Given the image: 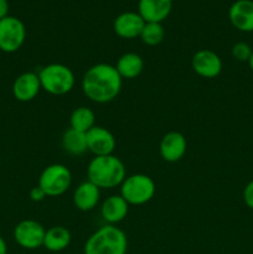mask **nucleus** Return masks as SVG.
<instances>
[{"label": "nucleus", "instance_id": "1", "mask_svg": "<svg viewBox=\"0 0 253 254\" xmlns=\"http://www.w3.org/2000/svg\"><path fill=\"white\" fill-rule=\"evenodd\" d=\"M82 91L89 101L104 104L114 101L123 86V78L116 66L97 64L89 67L82 77Z\"/></svg>", "mask_w": 253, "mask_h": 254}, {"label": "nucleus", "instance_id": "2", "mask_svg": "<svg viewBox=\"0 0 253 254\" xmlns=\"http://www.w3.org/2000/svg\"><path fill=\"white\" fill-rule=\"evenodd\" d=\"M87 178L101 190H109L122 185L126 178V169L123 161L113 154L94 156L87 168Z\"/></svg>", "mask_w": 253, "mask_h": 254}, {"label": "nucleus", "instance_id": "3", "mask_svg": "<svg viewBox=\"0 0 253 254\" xmlns=\"http://www.w3.org/2000/svg\"><path fill=\"white\" fill-rule=\"evenodd\" d=\"M128 237L114 225H104L84 243V254H126Z\"/></svg>", "mask_w": 253, "mask_h": 254}, {"label": "nucleus", "instance_id": "4", "mask_svg": "<svg viewBox=\"0 0 253 254\" xmlns=\"http://www.w3.org/2000/svg\"><path fill=\"white\" fill-rule=\"evenodd\" d=\"M41 88L52 96H64L73 89L76 77L68 66L62 64H50L40 69Z\"/></svg>", "mask_w": 253, "mask_h": 254}, {"label": "nucleus", "instance_id": "5", "mask_svg": "<svg viewBox=\"0 0 253 254\" xmlns=\"http://www.w3.org/2000/svg\"><path fill=\"white\" fill-rule=\"evenodd\" d=\"M156 192L155 181L145 174H133L124 179L119 195L128 205L141 206L153 200Z\"/></svg>", "mask_w": 253, "mask_h": 254}, {"label": "nucleus", "instance_id": "6", "mask_svg": "<svg viewBox=\"0 0 253 254\" xmlns=\"http://www.w3.org/2000/svg\"><path fill=\"white\" fill-rule=\"evenodd\" d=\"M72 184V174L63 164H51L40 174L39 186L47 197H59L63 195Z\"/></svg>", "mask_w": 253, "mask_h": 254}, {"label": "nucleus", "instance_id": "7", "mask_svg": "<svg viewBox=\"0 0 253 254\" xmlns=\"http://www.w3.org/2000/svg\"><path fill=\"white\" fill-rule=\"evenodd\" d=\"M26 40V27L16 16L7 15L0 20V51L14 54L19 51Z\"/></svg>", "mask_w": 253, "mask_h": 254}, {"label": "nucleus", "instance_id": "8", "mask_svg": "<svg viewBox=\"0 0 253 254\" xmlns=\"http://www.w3.org/2000/svg\"><path fill=\"white\" fill-rule=\"evenodd\" d=\"M44 226L35 220H24L14 228V240L24 250H37L44 247L45 240Z\"/></svg>", "mask_w": 253, "mask_h": 254}, {"label": "nucleus", "instance_id": "9", "mask_svg": "<svg viewBox=\"0 0 253 254\" xmlns=\"http://www.w3.org/2000/svg\"><path fill=\"white\" fill-rule=\"evenodd\" d=\"M191 66L202 78H216L222 71V60L216 52L211 50H198L191 60Z\"/></svg>", "mask_w": 253, "mask_h": 254}, {"label": "nucleus", "instance_id": "10", "mask_svg": "<svg viewBox=\"0 0 253 254\" xmlns=\"http://www.w3.org/2000/svg\"><path fill=\"white\" fill-rule=\"evenodd\" d=\"M87 146L94 156L112 155L117 146V141L112 131L101 126H94L86 133Z\"/></svg>", "mask_w": 253, "mask_h": 254}, {"label": "nucleus", "instance_id": "11", "mask_svg": "<svg viewBox=\"0 0 253 254\" xmlns=\"http://www.w3.org/2000/svg\"><path fill=\"white\" fill-rule=\"evenodd\" d=\"M41 89L39 74L34 71H27L15 78L12 83V96L16 101L26 103L34 101Z\"/></svg>", "mask_w": 253, "mask_h": 254}, {"label": "nucleus", "instance_id": "12", "mask_svg": "<svg viewBox=\"0 0 253 254\" xmlns=\"http://www.w3.org/2000/svg\"><path fill=\"white\" fill-rule=\"evenodd\" d=\"M188 141L180 131L171 130L161 138L159 151L160 156L168 163H178L185 156Z\"/></svg>", "mask_w": 253, "mask_h": 254}, {"label": "nucleus", "instance_id": "13", "mask_svg": "<svg viewBox=\"0 0 253 254\" xmlns=\"http://www.w3.org/2000/svg\"><path fill=\"white\" fill-rule=\"evenodd\" d=\"M145 21L134 11H126L119 14L113 21V30L119 37L126 40L140 37Z\"/></svg>", "mask_w": 253, "mask_h": 254}, {"label": "nucleus", "instance_id": "14", "mask_svg": "<svg viewBox=\"0 0 253 254\" xmlns=\"http://www.w3.org/2000/svg\"><path fill=\"white\" fill-rule=\"evenodd\" d=\"M233 27L242 32L253 31V0H236L228 10Z\"/></svg>", "mask_w": 253, "mask_h": 254}, {"label": "nucleus", "instance_id": "15", "mask_svg": "<svg viewBox=\"0 0 253 254\" xmlns=\"http://www.w3.org/2000/svg\"><path fill=\"white\" fill-rule=\"evenodd\" d=\"M173 10V0H139L138 14L145 22H163Z\"/></svg>", "mask_w": 253, "mask_h": 254}, {"label": "nucleus", "instance_id": "16", "mask_svg": "<svg viewBox=\"0 0 253 254\" xmlns=\"http://www.w3.org/2000/svg\"><path fill=\"white\" fill-rule=\"evenodd\" d=\"M101 198V189L91 181L81 183L73 192V205L82 212H89L97 207Z\"/></svg>", "mask_w": 253, "mask_h": 254}, {"label": "nucleus", "instance_id": "17", "mask_svg": "<svg viewBox=\"0 0 253 254\" xmlns=\"http://www.w3.org/2000/svg\"><path fill=\"white\" fill-rule=\"evenodd\" d=\"M128 212V202L121 195L109 196L101 206V216L107 225H118L126 217Z\"/></svg>", "mask_w": 253, "mask_h": 254}, {"label": "nucleus", "instance_id": "18", "mask_svg": "<svg viewBox=\"0 0 253 254\" xmlns=\"http://www.w3.org/2000/svg\"><path fill=\"white\" fill-rule=\"evenodd\" d=\"M116 68L123 79H134L143 72L144 60L135 52H126L119 57Z\"/></svg>", "mask_w": 253, "mask_h": 254}, {"label": "nucleus", "instance_id": "19", "mask_svg": "<svg viewBox=\"0 0 253 254\" xmlns=\"http://www.w3.org/2000/svg\"><path fill=\"white\" fill-rule=\"evenodd\" d=\"M71 232L63 226H54L46 230L44 247L50 252H62L71 245Z\"/></svg>", "mask_w": 253, "mask_h": 254}, {"label": "nucleus", "instance_id": "20", "mask_svg": "<svg viewBox=\"0 0 253 254\" xmlns=\"http://www.w3.org/2000/svg\"><path fill=\"white\" fill-rule=\"evenodd\" d=\"M61 145L64 153L71 156H81L88 150L86 134L71 128L67 129L62 135Z\"/></svg>", "mask_w": 253, "mask_h": 254}, {"label": "nucleus", "instance_id": "21", "mask_svg": "<svg viewBox=\"0 0 253 254\" xmlns=\"http://www.w3.org/2000/svg\"><path fill=\"white\" fill-rule=\"evenodd\" d=\"M96 126V114L91 108L78 107L69 116V128L86 134Z\"/></svg>", "mask_w": 253, "mask_h": 254}, {"label": "nucleus", "instance_id": "22", "mask_svg": "<svg viewBox=\"0 0 253 254\" xmlns=\"http://www.w3.org/2000/svg\"><path fill=\"white\" fill-rule=\"evenodd\" d=\"M165 39V29L160 22H145L143 31L140 34V40L148 46L160 45Z\"/></svg>", "mask_w": 253, "mask_h": 254}, {"label": "nucleus", "instance_id": "23", "mask_svg": "<svg viewBox=\"0 0 253 254\" xmlns=\"http://www.w3.org/2000/svg\"><path fill=\"white\" fill-rule=\"evenodd\" d=\"M231 54H232L233 59L237 60L240 62H248L250 61L251 56L253 54V50L247 42L240 41L237 44H235L231 50Z\"/></svg>", "mask_w": 253, "mask_h": 254}, {"label": "nucleus", "instance_id": "24", "mask_svg": "<svg viewBox=\"0 0 253 254\" xmlns=\"http://www.w3.org/2000/svg\"><path fill=\"white\" fill-rule=\"evenodd\" d=\"M243 201L248 208L253 210V180H251L243 190Z\"/></svg>", "mask_w": 253, "mask_h": 254}, {"label": "nucleus", "instance_id": "25", "mask_svg": "<svg viewBox=\"0 0 253 254\" xmlns=\"http://www.w3.org/2000/svg\"><path fill=\"white\" fill-rule=\"evenodd\" d=\"M29 195H30V198H31L34 202H41V201H44L45 198L47 197V195L45 193V191L42 190L39 185L35 186V188H32L31 190H30Z\"/></svg>", "mask_w": 253, "mask_h": 254}, {"label": "nucleus", "instance_id": "26", "mask_svg": "<svg viewBox=\"0 0 253 254\" xmlns=\"http://www.w3.org/2000/svg\"><path fill=\"white\" fill-rule=\"evenodd\" d=\"M7 15H9V1L0 0V20L6 17Z\"/></svg>", "mask_w": 253, "mask_h": 254}, {"label": "nucleus", "instance_id": "27", "mask_svg": "<svg viewBox=\"0 0 253 254\" xmlns=\"http://www.w3.org/2000/svg\"><path fill=\"white\" fill-rule=\"evenodd\" d=\"M0 254H7V246L4 238L0 236Z\"/></svg>", "mask_w": 253, "mask_h": 254}, {"label": "nucleus", "instance_id": "28", "mask_svg": "<svg viewBox=\"0 0 253 254\" xmlns=\"http://www.w3.org/2000/svg\"><path fill=\"white\" fill-rule=\"evenodd\" d=\"M248 64H250V68L253 71V54H252V56H251L250 61H248Z\"/></svg>", "mask_w": 253, "mask_h": 254}]
</instances>
